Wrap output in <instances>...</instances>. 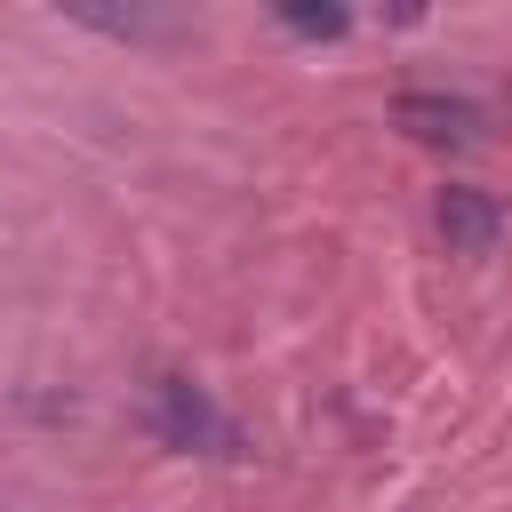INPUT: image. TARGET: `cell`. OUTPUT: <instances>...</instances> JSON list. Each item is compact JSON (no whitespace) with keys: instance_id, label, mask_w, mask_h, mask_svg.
Masks as SVG:
<instances>
[{"instance_id":"obj_1","label":"cell","mask_w":512,"mask_h":512,"mask_svg":"<svg viewBox=\"0 0 512 512\" xmlns=\"http://www.w3.org/2000/svg\"><path fill=\"white\" fill-rule=\"evenodd\" d=\"M152 432L168 440V448H208V456H248V440H240V424L200 392V384H184V376H160V392H152Z\"/></svg>"},{"instance_id":"obj_2","label":"cell","mask_w":512,"mask_h":512,"mask_svg":"<svg viewBox=\"0 0 512 512\" xmlns=\"http://www.w3.org/2000/svg\"><path fill=\"white\" fill-rule=\"evenodd\" d=\"M432 216H440V240H448L456 256H488V248H496V232H504V208H496L480 184H448Z\"/></svg>"},{"instance_id":"obj_3","label":"cell","mask_w":512,"mask_h":512,"mask_svg":"<svg viewBox=\"0 0 512 512\" xmlns=\"http://www.w3.org/2000/svg\"><path fill=\"white\" fill-rule=\"evenodd\" d=\"M400 128L424 136V144H472L480 136V112L456 104V96H400Z\"/></svg>"},{"instance_id":"obj_4","label":"cell","mask_w":512,"mask_h":512,"mask_svg":"<svg viewBox=\"0 0 512 512\" xmlns=\"http://www.w3.org/2000/svg\"><path fill=\"white\" fill-rule=\"evenodd\" d=\"M280 24H288V32H304V40H336L352 16H344V8H296V0H280Z\"/></svg>"}]
</instances>
